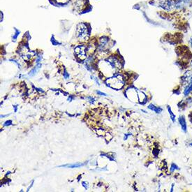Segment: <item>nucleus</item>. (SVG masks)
<instances>
[{"mask_svg":"<svg viewBox=\"0 0 192 192\" xmlns=\"http://www.w3.org/2000/svg\"><path fill=\"white\" fill-rule=\"evenodd\" d=\"M106 83L109 87L113 89L119 90V89H121L124 85L123 77L118 75V76L110 78H108L106 80Z\"/></svg>","mask_w":192,"mask_h":192,"instance_id":"obj_1","label":"nucleus"},{"mask_svg":"<svg viewBox=\"0 0 192 192\" xmlns=\"http://www.w3.org/2000/svg\"><path fill=\"white\" fill-rule=\"evenodd\" d=\"M76 36L80 41H86L89 38V30L84 23L78 25L76 29Z\"/></svg>","mask_w":192,"mask_h":192,"instance_id":"obj_2","label":"nucleus"},{"mask_svg":"<svg viewBox=\"0 0 192 192\" xmlns=\"http://www.w3.org/2000/svg\"><path fill=\"white\" fill-rule=\"evenodd\" d=\"M19 53L21 55V57L25 60H30L35 55L34 52L29 51L28 48H27L25 46L21 47L20 51H19Z\"/></svg>","mask_w":192,"mask_h":192,"instance_id":"obj_3","label":"nucleus"},{"mask_svg":"<svg viewBox=\"0 0 192 192\" xmlns=\"http://www.w3.org/2000/svg\"><path fill=\"white\" fill-rule=\"evenodd\" d=\"M86 51H87V48H85V46H78L75 48V53L77 55V57L80 58L81 60H84L86 59Z\"/></svg>","mask_w":192,"mask_h":192,"instance_id":"obj_4","label":"nucleus"},{"mask_svg":"<svg viewBox=\"0 0 192 192\" xmlns=\"http://www.w3.org/2000/svg\"><path fill=\"white\" fill-rule=\"evenodd\" d=\"M161 6L166 10H171L175 6V3L172 0H164L161 2Z\"/></svg>","mask_w":192,"mask_h":192,"instance_id":"obj_5","label":"nucleus"},{"mask_svg":"<svg viewBox=\"0 0 192 192\" xmlns=\"http://www.w3.org/2000/svg\"><path fill=\"white\" fill-rule=\"evenodd\" d=\"M108 42V38L107 37H103L100 39V43L99 45V49L100 51H103L104 47L106 46V44Z\"/></svg>","mask_w":192,"mask_h":192,"instance_id":"obj_6","label":"nucleus"},{"mask_svg":"<svg viewBox=\"0 0 192 192\" xmlns=\"http://www.w3.org/2000/svg\"><path fill=\"white\" fill-rule=\"evenodd\" d=\"M179 122H180L181 127H182V130L185 132H186V124L185 118H184L183 116H180V118H179Z\"/></svg>","mask_w":192,"mask_h":192,"instance_id":"obj_7","label":"nucleus"},{"mask_svg":"<svg viewBox=\"0 0 192 192\" xmlns=\"http://www.w3.org/2000/svg\"><path fill=\"white\" fill-rule=\"evenodd\" d=\"M191 91H192V78L191 80L190 83H189V84H188L187 87H186L185 92H184V94H185V96H186L189 93H190Z\"/></svg>","mask_w":192,"mask_h":192,"instance_id":"obj_8","label":"nucleus"},{"mask_svg":"<svg viewBox=\"0 0 192 192\" xmlns=\"http://www.w3.org/2000/svg\"><path fill=\"white\" fill-rule=\"evenodd\" d=\"M148 108H150V109H151V110H154V112H156V113H161V111L162 110L161 109V108H157V107H155L154 105H150L149 106H148Z\"/></svg>","mask_w":192,"mask_h":192,"instance_id":"obj_9","label":"nucleus"},{"mask_svg":"<svg viewBox=\"0 0 192 192\" xmlns=\"http://www.w3.org/2000/svg\"><path fill=\"white\" fill-rule=\"evenodd\" d=\"M82 165L83 164L81 163H76V164H71V165H66V166H67V167H69V168H76V167H79Z\"/></svg>","mask_w":192,"mask_h":192,"instance_id":"obj_10","label":"nucleus"},{"mask_svg":"<svg viewBox=\"0 0 192 192\" xmlns=\"http://www.w3.org/2000/svg\"><path fill=\"white\" fill-rule=\"evenodd\" d=\"M41 66V65H38V66H37V67H35V68H34V69H33V70H32V71L31 72H30V74H29V76H33V75H34V74L36 73V72H37V70H38V69H39V66Z\"/></svg>","mask_w":192,"mask_h":192,"instance_id":"obj_11","label":"nucleus"},{"mask_svg":"<svg viewBox=\"0 0 192 192\" xmlns=\"http://www.w3.org/2000/svg\"><path fill=\"white\" fill-rule=\"evenodd\" d=\"M168 111H169V113H170V115H171V119L172 121H175V115L173 113H172V111H171V108H169V107H168Z\"/></svg>","mask_w":192,"mask_h":192,"instance_id":"obj_12","label":"nucleus"},{"mask_svg":"<svg viewBox=\"0 0 192 192\" xmlns=\"http://www.w3.org/2000/svg\"><path fill=\"white\" fill-rule=\"evenodd\" d=\"M56 1L58 2V3H61V4H65L69 0H56Z\"/></svg>","mask_w":192,"mask_h":192,"instance_id":"obj_13","label":"nucleus"},{"mask_svg":"<svg viewBox=\"0 0 192 192\" xmlns=\"http://www.w3.org/2000/svg\"><path fill=\"white\" fill-rule=\"evenodd\" d=\"M19 33H20V32H19L18 30H16V34H15V36H14V37H13V38H17L18 35L19 34Z\"/></svg>","mask_w":192,"mask_h":192,"instance_id":"obj_14","label":"nucleus"},{"mask_svg":"<svg viewBox=\"0 0 192 192\" xmlns=\"http://www.w3.org/2000/svg\"><path fill=\"white\" fill-rule=\"evenodd\" d=\"M97 93H98L99 94H101V95H102V96H106V94H104V93H102V92H99V91H97Z\"/></svg>","mask_w":192,"mask_h":192,"instance_id":"obj_15","label":"nucleus"},{"mask_svg":"<svg viewBox=\"0 0 192 192\" xmlns=\"http://www.w3.org/2000/svg\"><path fill=\"white\" fill-rule=\"evenodd\" d=\"M191 46H192V41H191Z\"/></svg>","mask_w":192,"mask_h":192,"instance_id":"obj_16","label":"nucleus"}]
</instances>
